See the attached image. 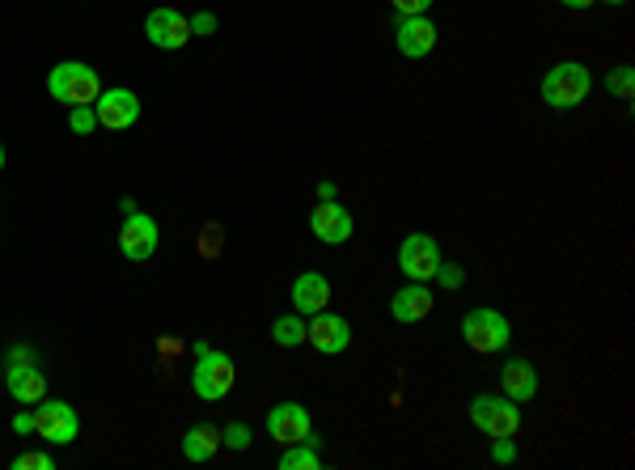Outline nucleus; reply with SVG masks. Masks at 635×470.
Listing matches in <instances>:
<instances>
[{
    "label": "nucleus",
    "mask_w": 635,
    "mask_h": 470,
    "mask_svg": "<svg viewBox=\"0 0 635 470\" xmlns=\"http://www.w3.org/2000/svg\"><path fill=\"white\" fill-rule=\"evenodd\" d=\"M234 381H237L234 360L221 352V348H204V344L195 348V369H191V390H195V399H204V402L229 399Z\"/></svg>",
    "instance_id": "f257e3e1"
},
{
    "label": "nucleus",
    "mask_w": 635,
    "mask_h": 470,
    "mask_svg": "<svg viewBox=\"0 0 635 470\" xmlns=\"http://www.w3.org/2000/svg\"><path fill=\"white\" fill-rule=\"evenodd\" d=\"M327 306H330V280L322 272H301L293 280V309L301 318H314V314H322Z\"/></svg>",
    "instance_id": "f3484780"
},
{
    "label": "nucleus",
    "mask_w": 635,
    "mask_h": 470,
    "mask_svg": "<svg viewBox=\"0 0 635 470\" xmlns=\"http://www.w3.org/2000/svg\"><path fill=\"white\" fill-rule=\"evenodd\" d=\"M513 458H518V446H513V437H495V441H492V462L509 467Z\"/></svg>",
    "instance_id": "a878e982"
},
{
    "label": "nucleus",
    "mask_w": 635,
    "mask_h": 470,
    "mask_svg": "<svg viewBox=\"0 0 635 470\" xmlns=\"http://www.w3.org/2000/svg\"><path fill=\"white\" fill-rule=\"evenodd\" d=\"M267 432H272V441H280V446H297V441H306L309 432H314V420H309V411L301 402H280V407H272V416H267Z\"/></svg>",
    "instance_id": "2eb2a0df"
},
{
    "label": "nucleus",
    "mask_w": 635,
    "mask_h": 470,
    "mask_svg": "<svg viewBox=\"0 0 635 470\" xmlns=\"http://www.w3.org/2000/svg\"><path fill=\"white\" fill-rule=\"evenodd\" d=\"M212 30H216V13H195V18H191V34L208 39Z\"/></svg>",
    "instance_id": "c85d7f7f"
},
{
    "label": "nucleus",
    "mask_w": 635,
    "mask_h": 470,
    "mask_svg": "<svg viewBox=\"0 0 635 470\" xmlns=\"http://www.w3.org/2000/svg\"><path fill=\"white\" fill-rule=\"evenodd\" d=\"M0 170H4V144H0Z\"/></svg>",
    "instance_id": "2f4dec72"
},
{
    "label": "nucleus",
    "mask_w": 635,
    "mask_h": 470,
    "mask_svg": "<svg viewBox=\"0 0 635 470\" xmlns=\"http://www.w3.org/2000/svg\"><path fill=\"white\" fill-rule=\"evenodd\" d=\"M471 423L483 437H518L521 428V402H513L509 395H474L471 399Z\"/></svg>",
    "instance_id": "39448f33"
},
{
    "label": "nucleus",
    "mask_w": 635,
    "mask_h": 470,
    "mask_svg": "<svg viewBox=\"0 0 635 470\" xmlns=\"http://www.w3.org/2000/svg\"><path fill=\"white\" fill-rule=\"evenodd\" d=\"M48 94L64 106H94V98L102 94V76L81 60H64L48 72Z\"/></svg>",
    "instance_id": "7ed1b4c3"
},
{
    "label": "nucleus",
    "mask_w": 635,
    "mask_h": 470,
    "mask_svg": "<svg viewBox=\"0 0 635 470\" xmlns=\"http://www.w3.org/2000/svg\"><path fill=\"white\" fill-rule=\"evenodd\" d=\"M34 432L51 446H72L81 432V416L64 399H43L34 402Z\"/></svg>",
    "instance_id": "423d86ee"
},
{
    "label": "nucleus",
    "mask_w": 635,
    "mask_h": 470,
    "mask_svg": "<svg viewBox=\"0 0 635 470\" xmlns=\"http://www.w3.org/2000/svg\"><path fill=\"white\" fill-rule=\"evenodd\" d=\"M500 395H509L513 402H534L539 399V374H534V365L530 360H509L504 369H500Z\"/></svg>",
    "instance_id": "a211bd4d"
},
{
    "label": "nucleus",
    "mask_w": 635,
    "mask_h": 470,
    "mask_svg": "<svg viewBox=\"0 0 635 470\" xmlns=\"http://www.w3.org/2000/svg\"><path fill=\"white\" fill-rule=\"evenodd\" d=\"M432 314V288L420 280H411L407 288H399L395 297H390V318L402 323V327H416Z\"/></svg>",
    "instance_id": "dca6fc26"
},
{
    "label": "nucleus",
    "mask_w": 635,
    "mask_h": 470,
    "mask_svg": "<svg viewBox=\"0 0 635 470\" xmlns=\"http://www.w3.org/2000/svg\"><path fill=\"white\" fill-rule=\"evenodd\" d=\"M144 39H148L157 51H183L195 34H191L187 13H178V9L165 4V9H153V13L144 18Z\"/></svg>",
    "instance_id": "6e6552de"
},
{
    "label": "nucleus",
    "mask_w": 635,
    "mask_h": 470,
    "mask_svg": "<svg viewBox=\"0 0 635 470\" xmlns=\"http://www.w3.org/2000/svg\"><path fill=\"white\" fill-rule=\"evenodd\" d=\"M395 9H399V18H411V13H428L437 0H390Z\"/></svg>",
    "instance_id": "cd10ccee"
},
{
    "label": "nucleus",
    "mask_w": 635,
    "mask_h": 470,
    "mask_svg": "<svg viewBox=\"0 0 635 470\" xmlns=\"http://www.w3.org/2000/svg\"><path fill=\"white\" fill-rule=\"evenodd\" d=\"M462 339L471 344V352L479 356H495L509 348V339H513V327H509V318L492 306H479V309H467L462 314Z\"/></svg>",
    "instance_id": "20e7f679"
},
{
    "label": "nucleus",
    "mask_w": 635,
    "mask_h": 470,
    "mask_svg": "<svg viewBox=\"0 0 635 470\" xmlns=\"http://www.w3.org/2000/svg\"><path fill=\"white\" fill-rule=\"evenodd\" d=\"M157 242H162V229H157V221L148 216V212L132 208L123 216V229H119V251H123V259L127 263H144L157 255Z\"/></svg>",
    "instance_id": "0eeeda50"
},
{
    "label": "nucleus",
    "mask_w": 635,
    "mask_h": 470,
    "mask_svg": "<svg viewBox=\"0 0 635 470\" xmlns=\"http://www.w3.org/2000/svg\"><path fill=\"white\" fill-rule=\"evenodd\" d=\"M221 446L225 449H250V428H246V423H229V428L221 432Z\"/></svg>",
    "instance_id": "b1692460"
},
{
    "label": "nucleus",
    "mask_w": 635,
    "mask_h": 470,
    "mask_svg": "<svg viewBox=\"0 0 635 470\" xmlns=\"http://www.w3.org/2000/svg\"><path fill=\"white\" fill-rule=\"evenodd\" d=\"M94 115H98V127L127 132V127H136V119H141V98L132 94V90H102V94L94 98Z\"/></svg>",
    "instance_id": "9d476101"
},
{
    "label": "nucleus",
    "mask_w": 635,
    "mask_h": 470,
    "mask_svg": "<svg viewBox=\"0 0 635 470\" xmlns=\"http://www.w3.org/2000/svg\"><path fill=\"white\" fill-rule=\"evenodd\" d=\"M272 339H276L280 348L306 344V318H301V314H280V318H272Z\"/></svg>",
    "instance_id": "aec40b11"
},
{
    "label": "nucleus",
    "mask_w": 635,
    "mask_h": 470,
    "mask_svg": "<svg viewBox=\"0 0 635 470\" xmlns=\"http://www.w3.org/2000/svg\"><path fill=\"white\" fill-rule=\"evenodd\" d=\"M216 449H221V432H216L212 423L187 428V437H183V458H187V462H212Z\"/></svg>",
    "instance_id": "6ab92c4d"
},
{
    "label": "nucleus",
    "mask_w": 635,
    "mask_h": 470,
    "mask_svg": "<svg viewBox=\"0 0 635 470\" xmlns=\"http://www.w3.org/2000/svg\"><path fill=\"white\" fill-rule=\"evenodd\" d=\"M632 85H635L632 64H623V69H614L611 76H606V90H611L614 98H623V102H632Z\"/></svg>",
    "instance_id": "4be33fe9"
},
{
    "label": "nucleus",
    "mask_w": 635,
    "mask_h": 470,
    "mask_svg": "<svg viewBox=\"0 0 635 470\" xmlns=\"http://www.w3.org/2000/svg\"><path fill=\"white\" fill-rule=\"evenodd\" d=\"M4 390H9L18 402H25V407H34V402L48 399V377H43V369H39L34 360H9V369H4Z\"/></svg>",
    "instance_id": "4468645a"
},
{
    "label": "nucleus",
    "mask_w": 635,
    "mask_h": 470,
    "mask_svg": "<svg viewBox=\"0 0 635 470\" xmlns=\"http://www.w3.org/2000/svg\"><path fill=\"white\" fill-rule=\"evenodd\" d=\"M13 428H18V432H30V428H34V416H18Z\"/></svg>",
    "instance_id": "c756f323"
},
{
    "label": "nucleus",
    "mask_w": 635,
    "mask_h": 470,
    "mask_svg": "<svg viewBox=\"0 0 635 470\" xmlns=\"http://www.w3.org/2000/svg\"><path fill=\"white\" fill-rule=\"evenodd\" d=\"M322 467V453L314 441H297V446H284L280 470H318Z\"/></svg>",
    "instance_id": "412c9836"
},
{
    "label": "nucleus",
    "mask_w": 635,
    "mask_h": 470,
    "mask_svg": "<svg viewBox=\"0 0 635 470\" xmlns=\"http://www.w3.org/2000/svg\"><path fill=\"white\" fill-rule=\"evenodd\" d=\"M593 90V72L581 60H564L542 76V102L555 106V111H576Z\"/></svg>",
    "instance_id": "f03ea898"
},
{
    "label": "nucleus",
    "mask_w": 635,
    "mask_h": 470,
    "mask_svg": "<svg viewBox=\"0 0 635 470\" xmlns=\"http://www.w3.org/2000/svg\"><path fill=\"white\" fill-rule=\"evenodd\" d=\"M309 229H314V237H318V242H327V246H344V242L352 237L356 221H352V212L344 208V204L322 200L318 208L309 212Z\"/></svg>",
    "instance_id": "ddd939ff"
},
{
    "label": "nucleus",
    "mask_w": 635,
    "mask_h": 470,
    "mask_svg": "<svg viewBox=\"0 0 635 470\" xmlns=\"http://www.w3.org/2000/svg\"><path fill=\"white\" fill-rule=\"evenodd\" d=\"M432 280H441L445 288H462V267H458V263H441Z\"/></svg>",
    "instance_id": "bb28decb"
},
{
    "label": "nucleus",
    "mask_w": 635,
    "mask_h": 470,
    "mask_svg": "<svg viewBox=\"0 0 635 470\" xmlns=\"http://www.w3.org/2000/svg\"><path fill=\"white\" fill-rule=\"evenodd\" d=\"M69 127L76 132V136H90V132H98L94 106H69Z\"/></svg>",
    "instance_id": "5701e85b"
},
{
    "label": "nucleus",
    "mask_w": 635,
    "mask_h": 470,
    "mask_svg": "<svg viewBox=\"0 0 635 470\" xmlns=\"http://www.w3.org/2000/svg\"><path fill=\"white\" fill-rule=\"evenodd\" d=\"M560 4H567V9H588V4H597V0H560Z\"/></svg>",
    "instance_id": "7c9ffc66"
},
{
    "label": "nucleus",
    "mask_w": 635,
    "mask_h": 470,
    "mask_svg": "<svg viewBox=\"0 0 635 470\" xmlns=\"http://www.w3.org/2000/svg\"><path fill=\"white\" fill-rule=\"evenodd\" d=\"M306 339L314 344V352L339 356V352H348V348H352V327H348V318H339V314L322 309V314H314V318H309Z\"/></svg>",
    "instance_id": "f8f14e48"
},
{
    "label": "nucleus",
    "mask_w": 635,
    "mask_h": 470,
    "mask_svg": "<svg viewBox=\"0 0 635 470\" xmlns=\"http://www.w3.org/2000/svg\"><path fill=\"white\" fill-rule=\"evenodd\" d=\"M606 4H627V0H606Z\"/></svg>",
    "instance_id": "473e14b6"
},
{
    "label": "nucleus",
    "mask_w": 635,
    "mask_h": 470,
    "mask_svg": "<svg viewBox=\"0 0 635 470\" xmlns=\"http://www.w3.org/2000/svg\"><path fill=\"white\" fill-rule=\"evenodd\" d=\"M13 470H55V458L51 453H22V458H13Z\"/></svg>",
    "instance_id": "393cba45"
},
{
    "label": "nucleus",
    "mask_w": 635,
    "mask_h": 470,
    "mask_svg": "<svg viewBox=\"0 0 635 470\" xmlns=\"http://www.w3.org/2000/svg\"><path fill=\"white\" fill-rule=\"evenodd\" d=\"M437 267H441V246H437V237L428 234H407L399 246V272L407 280H420L428 284L437 276Z\"/></svg>",
    "instance_id": "1a4fd4ad"
},
{
    "label": "nucleus",
    "mask_w": 635,
    "mask_h": 470,
    "mask_svg": "<svg viewBox=\"0 0 635 470\" xmlns=\"http://www.w3.org/2000/svg\"><path fill=\"white\" fill-rule=\"evenodd\" d=\"M437 34L441 30H437V22L428 13H411V18H399V25H395V48L407 60H423L437 48Z\"/></svg>",
    "instance_id": "9b49d317"
}]
</instances>
